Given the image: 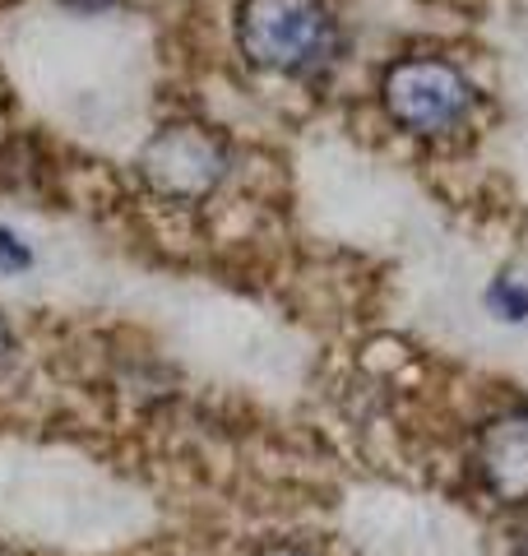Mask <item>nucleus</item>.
<instances>
[{
  "label": "nucleus",
  "mask_w": 528,
  "mask_h": 556,
  "mask_svg": "<svg viewBox=\"0 0 528 556\" xmlns=\"http://www.w3.org/2000/svg\"><path fill=\"white\" fill-rule=\"evenodd\" d=\"M237 42L246 61L274 75L311 79L339 56V20L325 0H241Z\"/></svg>",
  "instance_id": "f257e3e1"
},
{
  "label": "nucleus",
  "mask_w": 528,
  "mask_h": 556,
  "mask_svg": "<svg viewBox=\"0 0 528 556\" xmlns=\"http://www.w3.org/2000/svg\"><path fill=\"white\" fill-rule=\"evenodd\" d=\"M227 163H232V153H227V144L214 130L196 126V121H176V126H163L144 144L139 177H144L153 195L196 204L227 177Z\"/></svg>",
  "instance_id": "f03ea898"
},
{
  "label": "nucleus",
  "mask_w": 528,
  "mask_h": 556,
  "mask_svg": "<svg viewBox=\"0 0 528 556\" xmlns=\"http://www.w3.org/2000/svg\"><path fill=\"white\" fill-rule=\"evenodd\" d=\"M385 112L413 135H445L473 112V84L450 61L413 56L385 70Z\"/></svg>",
  "instance_id": "7ed1b4c3"
},
{
  "label": "nucleus",
  "mask_w": 528,
  "mask_h": 556,
  "mask_svg": "<svg viewBox=\"0 0 528 556\" xmlns=\"http://www.w3.org/2000/svg\"><path fill=\"white\" fill-rule=\"evenodd\" d=\"M482 486L505 506H528V408L501 413L478 431L473 445Z\"/></svg>",
  "instance_id": "20e7f679"
},
{
  "label": "nucleus",
  "mask_w": 528,
  "mask_h": 556,
  "mask_svg": "<svg viewBox=\"0 0 528 556\" xmlns=\"http://www.w3.org/2000/svg\"><path fill=\"white\" fill-rule=\"evenodd\" d=\"M487 306H491V316H496V320L524 325L528 320V283H524V278L501 274L496 283L487 288Z\"/></svg>",
  "instance_id": "39448f33"
},
{
  "label": "nucleus",
  "mask_w": 528,
  "mask_h": 556,
  "mask_svg": "<svg viewBox=\"0 0 528 556\" xmlns=\"http://www.w3.org/2000/svg\"><path fill=\"white\" fill-rule=\"evenodd\" d=\"M0 269H5V274H24V269H33V251H28L10 228H0Z\"/></svg>",
  "instance_id": "423d86ee"
},
{
  "label": "nucleus",
  "mask_w": 528,
  "mask_h": 556,
  "mask_svg": "<svg viewBox=\"0 0 528 556\" xmlns=\"http://www.w3.org/2000/svg\"><path fill=\"white\" fill-rule=\"evenodd\" d=\"M260 556H311L306 547H297V543H274V547H264Z\"/></svg>",
  "instance_id": "0eeeda50"
},
{
  "label": "nucleus",
  "mask_w": 528,
  "mask_h": 556,
  "mask_svg": "<svg viewBox=\"0 0 528 556\" xmlns=\"http://www.w3.org/2000/svg\"><path fill=\"white\" fill-rule=\"evenodd\" d=\"M10 353V329H5V320H0V357Z\"/></svg>",
  "instance_id": "6e6552de"
}]
</instances>
